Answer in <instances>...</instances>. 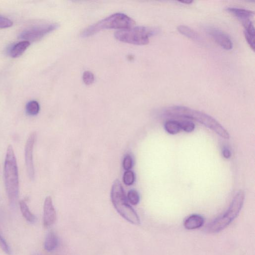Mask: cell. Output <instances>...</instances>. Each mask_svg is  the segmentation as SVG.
Here are the masks:
<instances>
[{
  "instance_id": "cell-14",
  "label": "cell",
  "mask_w": 255,
  "mask_h": 255,
  "mask_svg": "<svg viewBox=\"0 0 255 255\" xmlns=\"http://www.w3.org/2000/svg\"><path fill=\"white\" fill-rule=\"evenodd\" d=\"M178 32L185 36L196 41H200L201 38L199 34L192 28L185 25H180L177 28Z\"/></svg>"
},
{
  "instance_id": "cell-5",
  "label": "cell",
  "mask_w": 255,
  "mask_h": 255,
  "mask_svg": "<svg viewBox=\"0 0 255 255\" xmlns=\"http://www.w3.org/2000/svg\"><path fill=\"white\" fill-rule=\"evenodd\" d=\"M244 200V192L243 191H239L226 212L208 225L207 227L208 232L217 233L227 227L238 216L243 207Z\"/></svg>"
},
{
  "instance_id": "cell-10",
  "label": "cell",
  "mask_w": 255,
  "mask_h": 255,
  "mask_svg": "<svg viewBox=\"0 0 255 255\" xmlns=\"http://www.w3.org/2000/svg\"><path fill=\"white\" fill-rule=\"evenodd\" d=\"M43 225L45 227L52 225L56 220V213L50 196H47L43 205Z\"/></svg>"
},
{
  "instance_id": "cell-20",
  "label": "cell",
  "mask_w": 255,
  "mask_h": 255,
  "mask_svg": "<svg viewBox=\"0 0 255 255\" xmlns=\"http://www.w3.org/2000/svg\"><path fill=\"white\" fill-rule=\"evenodd\" d=\"M134 180L135 175L132 171L129 170L124 172L123 176V181L126 185H131L134 183Z\"/></svg>"
},
{
  "instance_id": "cell-16",
  "label": "cell",
  "mask_w": 255,
  "mask_h": 255,
  "mask_svg": "<svg viewBox=\"0 0 255 255\" xmlns=\"http://www.w3.org/2000/svg\"><path fill=\"white\" fill-rule=\"evenodd\" d=\"M19 206L21 212L24 218L30 223H34L36 217L30 211L27 205L23 200L19 202Z\"/></svg>"
},
{
  "instance_id": "cell-17",
  "label": "cell",
  "mask_w": 255,
  "mask_h": 255,
  "mask_svg": "<svg viewBox=\"0 0 255 255\" xmlns=\"http://www.w3.org/2000/svg\"><path fill=\"white\" fill-rule=\"evenodd\" d=\"M165 130L170 134L178 133L181 130L179 122L175 120L167 121L164 125Z\"/></svg>"
},
{
  "instance_id": "cell-3",
  "label": "cell",
  "mask_w": 255,
  "mask_h": 255,
  "mask_svg": "<svg viewBox=\"0 0 255 255\" xmlns=\"http://www.w3.org/2000/svg\"><path fill=\"white\" fill-rule=\"evenodd\" d=\"M111 199L115 209L125 220L134 225L140 224V219L129 204L119 179H116L113 182L111 190Z\"/></svg>"
},
{
  "instance_id": "cell-18",
  "label": "cell",
  "mask_w": 255,
  "mask_h": 255,
  "mask_svg": "<svg viewBox=\"0 0 255 255\" xmlns=\"http://www.w3.org/2000/svg\"><path fill=\"white\" fill-rule=\"evenodd\" d=\"M40 106L36 101H30L26 105V113L30 116L36 115L39 112Z\"/></svg>"
},
{
  "instance_id": "cell-15",
  "label": "cell",
  "mask_w": 255,
  "mask_h": 255,
  "mask_svg": "<svg viewBox=\"0 0 255 255\" xmlns=\"http://www.w3.org/2000/svg\"><path fill=\"white\" fill-rule=\"evenodd\" d=\"M58 244V239L56 234L53 232H49L45 240L44 247L45 250L51 252L54 250Z\"/></svg>"
},
{
  "instance_id": "cell-12",
  "label": "cell",
  "mask_w": 255,
  "mask_h": 255,
  "mask_svg": "<svg viewBox=\"0 0 255 255\" xmlns=\"http://www.w3.org/2000/svg\"><path fill=\"white\" fill-rule=\"evenodd\" d=\"M226 10L242 22L251 19L255 14L254 11L245 8L229 7L226 8Z\"/></svg>"
},
{
  "instance_id": "cell-24",
  "label": "cell",
  "mask_w": 255,
  "mask_h": 255,
  "mask_svg": "<svg viewBox=\"0 0 255 255\" xmlns=\"http://www.w3.org/2000/svg\"><path fill=\"white\" fill-rule=\"evenodd\" d=\"M13 22L9 19L0 15V28H6L12 25Z\"/></svg>"
},
{
  "instance_id": "cell-4",
  "label": "cell",
  "mask_w": 255,
  "mask_h": 255,
  "mask_svg": "<svg viewBox=\"0 0 255 255\" xmlns=\"http://www.w3.org/2000/svg\"><path fill=\"white\" fill-rule=\"evenodd\" d=\"M135 21L123 13H116L88 26L81 33V37H87L105 29H127L131 27Z\"/></svg>"
},
{
  "instance_id": "cell-9",
  "label": "cell",
  "mask_w": 255,
  "mask_h": 255,
  "mask_svg": "<svg viewBox=\"0 0 255 255\" xmlns=\"http://www.w3.org/2000/svg\"><path fill=\"white\" fill-rule=\"evenodd\" d=\"M207 32L223 48L226 50L232 49L233 44L231 38L222 30L210 26L207 28Z\"/></svg>"
},
{
  "instance_id": "cell-25",
  "label": "cell",
  "mask_w": 255,
  "mask_h": 255,
  "mask_svg": "<svg viewBox=\"0 0 255 255\" xmlns=\"http://www.w3.org/2000/svg\"><path fill=\"white\" fill-rule=\"evenodd\" d=\"M0 247L7 255H10L11 250L7 243L0 234Z\"/></svg>"
},
{
  "instance_id": "cell-2",
  "label": "cell",
  "mask_w": 255,
  "mask_h": 255,
  "mask_svg": "<svg viewBox=\"0 0 255 255\" xmlns=\"http://www.w3.org/2000/svg\"><path fill=\"white\" fill-rule=\"evenodd\" d=\"M4 178L6 191L9 202L13 204L18 198V171L12 146L7 147L4 164Z\"/></svg>"
},
{
  "instance_id": "cell-19",
  "label": "cell",
  "mask_w": 255,
  "mask_h": 255,
  "mask_svg": "<svg viewBox=\"0 0 255 255\" xmlns=\"http://www.w3.org/2000/svg\"><path fill=\"white\" fill-rule=\"evenodd\" d=\"M127 197L129 203L132 205H136L139 202V195L137 191L134 189L130 190L128 193Z\"/></svg>"
},
{
  "instance_id": "cell-13",
  "label": "cell",
  "mask_w": 255,
  "mask_h": 255,
  "mask_svg": "<svg viewBox=\"0 0 255 255\" xmlns=\"http://www.w3.org/2000/svg\"><path fill=\"white\" fill-rule=\"evenodd\" d=\"M30 45V42L23 40L14 45L9 51L11 57L16 58L21 56Z\"/></svg>"
},
{
  "instance_id": "cell-8",
  "label": "cell",
  "mask_w": 255,
  "mask_h": 255,
  "mask_svg": "<svg viewBox=\"0 0 255 255\" xmlns=\"http://www.w3.org/2000/svg\"><path fill=\"white\" fill-rule=\"evenodd\" d=\"M35 139V132H31L26 140L24 149L25 161L27 173L29 178L31 180H33L34 177L33 151Z\"/></svg>"
},
{
  "instance_id": "cell-21",
  "label": "cell",
  "mask_w": 255,
  "mask_h": 255,
  "mask_svg": "<svg viewBox=\"0 0 255 255\" xmlns=\"http://www.w3.org/2000/svg\"><path fill=\"white\" fill-rule=\"evenodd\" d=\"M181 129L187 132H190L193 131L195 129L194 124L191 121H182L179 122Z\"/></svg>"
},
{
  "instance_id": "cell-23",
  "label": "cell",
  "mask_w": 255,
  "mask_h": 255,
  "mask_svg": "<svg viewBox=\"0 0 255 255\" xmlns=\"http://www.w3.org/2000/svg\"><path fill=\"white\" fill-rule=\"evenodd\" d=\"M94 75L90 71H85L83 74V80L86 85H90L94 81Z\"/></svg>"
},
{
  "instance_id": "cell-26",
  "label": "cell",
  "mask_w": 255,
  "mask_h": 255,
  "mask_svg": "<svg viewBox=\"0 0 255 255\" xmlns=\"http://www.w3.org/2000/svg\"><path fill=\"white\" fill-rule=\"evenodd\" d=\"M244 35L248 43L250 45V47L253 49V50L254 51L255 45V36L250 35L245 32H244Z\"/></svg>"
},
{
  "instance_id": "cell-28",
  "label": "cell",
  "mask_w": 255,
  "mask_h": 255,
  "mask_svg": "<svg viewBox=\"0 0 255 255\" xmlns=\"http://www.w3.org/2000/svg\"><path fill=\"white\" fill-rule=\"evenodd\" d=\"M180 2H181L182 3H186V4H190L193 2V0H186L181 1Z\"/></svg>"
},
{
  "instance_id": "cell-1",
  "label": "cell",
  "mask_w": 255,
  "mask_h": 255,
  "mask_svg": "<svg viewBox=\"0 0 255 255\" xmlns=\"http://www.w3.org/2000/svg\"><path fill=\"white\" fill-rule=\"evenodd\" d=\"M164 113L169 117L186 118L197 121L223 138L229 139L230 137L229 132L221 124L211 116L200 111L184 106H174L166 108Z\"/></svg>"
},
{
  "instance_id": "cell-22",
  "label": "cell",
  "mask_w": 255,
  "mask_h": 255,
  "mask_svg": "<svg viewBox=\"0 0 255 255\" xmlns=\"http://www.w3.org/2000/svg\"><path fill=\"white\" fill-rule=\"evenodd\" d=\"M132 165L133 161L132 157L129 154H127L123 161V168L126 171L129 170L132 168Z\"/></svg>"
},
{
  "instance_id": "cell-6",
  "label": "cell",
  "mask_w": 255,
  "mask_h": 255,
  "mask_svg": "<svg viewBox=\"0 0 255 255\" xmlns=\"http://www.w3.org/2000/svg\"><path fill=\"white\" fill-rule=\"evenodd\" d=\"M158 32L156 28L137 26L120 29L115 33V38L122 42L135 45H145L149 37Z\"/></svg>"
},
{
  "instance_id": "cell-7",
  "label": "cell",
  "mask_w": 255,
  "mask_h": 255,
  "mask_svg": "<svg viewBox=\"0 0 255 255\" xmlns=\"http://www.w3.org/2000/svg\"><path fill=\"white\" fill-rule=\"evenodd\" d=\"M58 27L57 23H48L35 26L23 31L20 37L27 41H35L54 30Z\"/></svg>"
},
{
  "instance_id": "cell-11",
  "label": "cell",
  "mask_w": 255,
  "mask_h": 255,
  "mask_svg": "<svg viewBox=\"0 0 255 255\" xmlns=\"http://www.w3.org/2000/svg\"><path fill=\"white\" fill-rule=\"evenodd\" d=\"M204 223V218L198 214L188 217L184 222V226L187 230H194L201 227Z\"/></svg>"
},
{
  "instance_id": "cell-27",
  "label": "cell",
  "mask_w": 255,
  "mask_h": 255,
  "mask_svg": "<svg viewBox=\"0 0 255 255\" xmlns=\"http://www.w3.org/2000/svg\"><path fill=\"white\" fill-rule=\"evenodd\" d=\"M223 155L225 158H229L231 156V153L228 149L225 148L223 150Z\"/></svg>"
}]
</instances>
